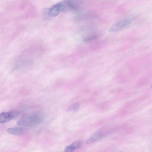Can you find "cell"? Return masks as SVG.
<instances>
[{"instance_id":"1","label":"cell","mask_w":152,"mask_h":152,"mask_svg":"<svg viewBox=\"0 0 152 152\" xmlns=\"http://www.w3.org/2000/svg\"><path fill=\"white\" fill-rule=\"evenodd\" d=\"M43 117L39 114L29 115L18 120L16 123L19 125L31 126H37L43 121Z\"/></svg>"},{"instance_id":"7","label":"cell","mask_w":152,"mask_h":152,"mask_svg":"<svg viewBox=\"0 0 152 152\" xmlns=\"http://www.w3.org/2000/svg\"><path fill=\"white\" fill-rule=\"evenodd\" d=\"M102 134L97 133L94 134L92 137H90L86 141L87 144H90L94 142L99 140L102 136Z\"/></svg>"},{"instance_id":"5","label":"cell","mask_w":152,"mask_h":152,"mask_svg":"<svg viewBox=\"0 0 152 152\" xmlns=\"http://www.w3.org/2000/svg\"><path fill=\"white\" fill-rule=\"evenodd\" d=\"M130 19H125L119 21L114 24L110 28V32H113L119 31L129 24L131 22Z\"/></svg>"},{"instance_id":"11","label":"cell","mask_w":152,"mask_h":152,"mask_svg":"<svg viewBox=\"0 0 152 152\" xmlns=\"http://www.w3.org/2000/svg\"><path fill=\"white\" fill-rule=\"evenodd\" d=\"M151 88L152 89V84H151Z\"/></svg>"},{"instance_id":"2","label":"cell","mask_w":152,"mask_h":152,"mask_svg":"<svg viewBox=\"0 0 152 152\" xmlns=\"http://www.w3.org/2000/svg\"><path fill=\"white\" fill-rule=\"evenodd\" d=\"M62 3L63 10L76 11L80 8L81 5V2L79 0H65Z\"/></svg>"},{"instance_id":"8","label":"cell","mask_w":152,"mask_h":152,"mask_svg":"<svg viewBox=\"0 0 152 152\" xmlns=\"http://www.w3.org/2000/svg\"><path fill=\"white\" fill-rule=\"evenodd\" d=\"M82 145L81 142H76L70 145L71 147L74 150L75 149L80 147Z\"/></svg>"},{"instance_id":"9","label":"cell","mask_w":152,"mask_h":152,"mask_svg":"<svg viewBox=\"0 0 152 152\" xmlns=\"http://www.w3.org/2000/svg\"><path fill=\"white\" fill-rule=\"evenodd\" d=\"M80 106V104L79 103L76 102L73 104L70 107V109H72L74 111H77L79 108Z\"/></svg>"},{"instance_id":"6","label":"cell","mask_w":152,"mask_h":152,"mask_svg":"<svg viewBox=\"0 0 152 152\" xmlns=\"http://www.w3.org/2000/svg\"><path fill=\"white\" fill-rule=\"evenodd\" d=\"M7 131L10 134L19 135L23 133L24 131V129L21 128L12 127L7 129Z\"/></svg>"},{"instance_id":"10","label":"cell","mask_w":152,"mask_h":152,"mask_svg":"<svg viewBox=\"0 0 152 152\" xmlns=\"http://www.w3.org/2000/svg\"><path fill=\"white\" fill-rule=\"evenodd\" d=\"M96 35H92L89 37H86L83 39L85 42H88L90 41L96 37Z\"/></svg>"},{"instance_id":"3","label":"cell","mask_w":152,"mask_h":152,"mask_svg":"<svg viewBox=\"0 0 152 152\" xmlns=\"http://www.w3.org/2000/svg\"><path fill=\"white\" fill-rule=\"evenodd\" d=\"M19 114L20 112L16 110L2 112L0 114V123L4 124L9 122L11 120L17 117Z\"/></svg>"},{"instance_id":"4","label":"cell","mask_w":152,"mask_h":152,"mask_svg":"<svg viewBox=\"0 0 152 152\" xmlns=\"http://www.w3.org/2000/svg\"><path fill=\"white\" fill-rule=\"evenodd\" d=\"M63 7L62 3L59 2L52 6L48 10V15L51 17L57 16L60 12L63 10Z\"/></svg>"}]
</instances>
